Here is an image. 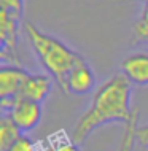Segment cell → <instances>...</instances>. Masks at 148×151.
Segmentation results:
<instances>
[{
  "label": "cell",
  "instance_id": "cell-14",
  "mask_svg": "<svg viewBox=\"0 0 148 151\" xmlns=\"http://www.w3.org/2000/svg\"><path fill=\"white\" fill-rule=\"evenodd\" d=\"M135 140H137V145H140L142 148L148 150V124L137 126V130H135Z\"/></svg>",
  "mask_w": 148,
  "mask_h": 151
},
{
  "label": "cell",
  "instance_id": "cell-6",
  "mask_svg": "<svg viewBox=\"0 0 148 151\" xmlns=\"http://www.w3.org/2000/svg\"><path fill=\"white\" fill-rule=\"evenodd\" d=\"M94 86H96V75L92 68L86 62H83L69 73L67 81H65V94L84 96L91 92Z\"/></svg>",
  "mask_w": 148,
  "mask_h": 151
},
{
  "label": "cell",
  "instance_id": "cell-2",
  "mask_svg": "<svg viewBox=\"0 0 148 151\" xmlns=\"http://www.w3.org/2000/svg\"><path fill=\"white\" fill-rule=\"evenodd\" d=\"M24 32L42 67L54 80L61 91L65 92V81L69 73L77 65L86 62L84 58L56 37L42 32L32 22L24 24Z\"/></svg>",
  "mask_w": 148,
  "mask_h": 151
},
{
  "label": "cell",
  "instance_id": "cell-9",
  "mask_svg": "<svg viewBox=\"0 0 148 151\" xmlns=\"http://www.w3.org/2000/svg\"><path fill=\"white\" fill-rule=\"evenodd\" d=\"M22 137V132L13 122L8 115H3L0 118V151H8L10 146L16 143Z\"/></svg>",
  "mask_w": 148,
  "mask_h": 151
},
{
  "label": "cell",
  "instance_id": "cell-8",
  "mask_svg": "<svg viewBox=\"0 0 148 151\" xmlns=\"http://www.w3.org/2000/svg\"><path fill=\"white\" fill-rule=\"evenodd\" d=\"M121 73L132 84L148 86V52H134L121 62Z\"/></svg>",
  "mask_w": 148,
  "mask_h": 151
},
{
  "label": "cell",
  "instance_id": "cell-12",
  "mask_svg": "<svg viewBox=\"0 0 148 151\" xmlns=\"http://www.w3.org/2000/svg\"><path fill=\"white\" fill-rule=\"evenodd\" d=\"M0 10L21 21L24 13V0H0Z\"/></svg>",
  "mask_w": 148,
  "mask_h": 151
},
{
  "label": "cell",
  "instance_id": "cell-4",
  "mask_svg": "<svg viewBox=\"0 0 148 151\" xmlns=\"http://www.w3.org/2000/svg\"><path fill=\"white\" fill-rule=\"evenodd\" d=\"M19 21L0 10V43H2V59L18 62V34Z\"/></svg>",
  "mask_w": 148,
  "mask_h": 151
},
{
  "label": "cell",
  "instance_id": "cell-1",
  "mask_svg": "<svg viewBox=\"0 0 148 151\" xmlns=\"http://www.w3.org/2000/svg\"><path fill=\"white\" fill-rule=\"evenodd\" d=\"M131 81L123 73L113 75L96 91L89 108L78 119L72 134V142L81 145L97 127L108 122H123L131 119Z\"/></svg>",
  "mask_w": 148,
  "mask_h": 151
},
{
  "label": "cell",
  "instance_id": "cell-5",
  "mask_svg": "<svg viewBox=\"0 0 148 151\" xmlns=\"http://www.w3.org/2000/svg\"><path fill=\"white\" fill-rule=\"evenodd\" d=\"M27 75L29 72L16 64L2 65V68H0V99L18 97L21 94Z\"/></svg>",
  "mask_w": 148,
  "mask_h": 151
},
{
  "label": "cell",
  "instance_id": "cell-3",
  "mask_svg": "<svg viewBox=\"0 0 148 151\" xmlns=\"http://www.w3.org/2000/svg\"><path fill=\"white\" fill-rule=\"evenodd\" d=\"M3 115H8L21 132H30L42 119V104L18 96L13 99H0Z\"/></svg>",
  "mask_w": 148,
  "mask_h": 151
},
{
  "label": "cell",
  "instance_id": "cell-15",
  "mask_svg": "<svg viewBox=\"0 0 148 151\" xmlns=\"http://www.w3.org/2000/svg\"><path fill=\"white\" fill-rule=\"evenodd\" d=\"M53 151H80V148L75 142H62V143L54 146Z\"/></svg>",
  "mask_w": 148,
  "mask_h": 151
},
{
  "label": "cell",
  "instance_id": "cell-10",
  "mask_svg": "<svg viewBox=\"0 0 148 151\" xmlns=\"http://www.w3.org/2000/svg\"><path fill=\"white\" fill-rule=\"evenodd\" d=\"M137 2H140V11L132 27L134 43L148 45V0H137Z\"/></svg>",
  "mask_w": 148,
  "mask_h": 151
},
{
  "label": "cell",
  "instance_id": "cell-13",
  "mask_svg": "<svg viewBox=\"0 0 148 151\" xmlns=\"http://www.w3.org/2000/svg\"><path fill=\"white\" fill-rule=\"evenodd\" d=\"M8 151H37L35 148V145H34V142L30 140L29 137H21L16 143H13L10 146V150Z\"/></svg>",
  "mask_w": 148,
  "mask_h": 151
},
{
  "label": "cell",
  "instance_id": "cell-11",
  "mask_svg": "<svg viewBox=\"0 0 148 151\" xmlns=\"http://www.w3.org/2000/svg\"><path fill=\"white\" fill-rule=\"evenodd\" d=\"M137 111H132V116L131 119L124 124V130H123V137H121V142H120V148L118 151H134L135 148V130H137Z\"/></svg>",
  "mask_w": 148,
  "mask_h": 151
},
{
  "label": "cell",
  "instance_id": "cell-7",
  "mask_svg": "<svg viewBox=\"0 0 148 151\" xmlns=\"http://www.w3.org/2000/svg\"><path fill=\"white\" fill-rule=\"evenodd\" d=\"M53 81L54 80L48 73H29L19 96L37 104H42L51 92Z\"/></svg>",
  "mask_w": 148,
  "mask_h": 151
}]
</instances>
